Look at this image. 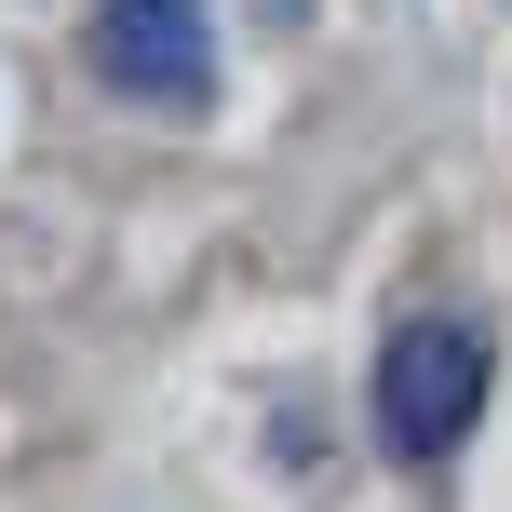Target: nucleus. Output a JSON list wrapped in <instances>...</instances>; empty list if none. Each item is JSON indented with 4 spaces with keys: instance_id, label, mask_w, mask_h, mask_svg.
<instances>
[{
    "instance_id": "nucleus-1",
    "label": "nucleus",
    "mask_w": 512,
    "mask_h": 512,
    "mask_svg": "<svg viewBox=\"0 0 512 512\" xmlns=\"http://www.w3.org/2000/svg\"><path fill=\"white\" fill-rule=\"evenodd\" d=\"M486 391H499V337L459 324V310H418V324L378 351V432H391V459L432 472L445 445L486 418Z\"/></svg>"
},
{
    "instance_id": "nucleus-2",
    "label": "nucleus",
    "mask_w": 512,
    "mask_h": 512,
    "mask_svg": "<svg viewBox=\"0 0 512 512\" xmlns=\"http://www.w3.org/2000/svg\"><path fill=\"white\" fill-rule=\"evenodd\" d=\"M81 54H95V81L135 95V108H203V95H216V27H203V0H95Z\"/></svg>"
}]
</instances>
